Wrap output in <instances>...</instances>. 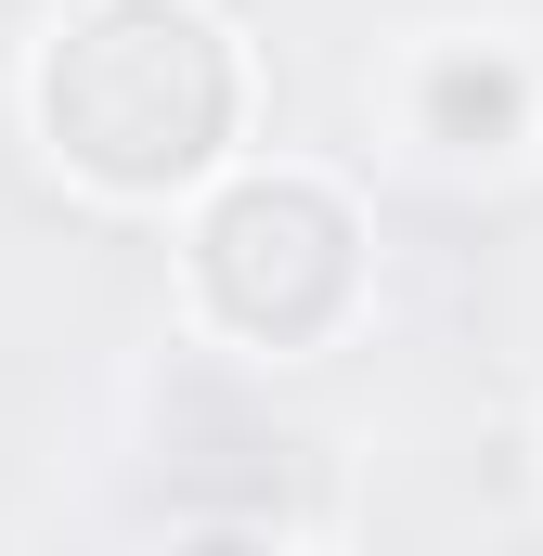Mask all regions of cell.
<instances>
[{
  "instance_id": "6da1fadb",
  "label": "cell",
  "mask_w": 543,
  "mask_h": 556,
  "mask_svg": "<svg viewBox=\"0 0 543 556\" xmlns=\"http://www.w3.org/2000/svg\"><path fill=\"white\" fill-rule=\"evenodd\" d=\"M233 117H247V65H233L220 13H194V0H78L39 52L52 168H78L117 207L194 194L233 155Z\"/></svg>"
},
{
  "instance_id": "277c9868",
  "label": "cell",
  "mask_w": 543,
  "mask_h": 556,
  "mask_svg": "<svg viewBox=\"0 0 543 556\" xmlns=\"http://www.w3.org/2000/svg\"><path fill=\"white\" fill-rule=\"evenodd\" d=\"M168 556H285V544H272V531H247V518H220V531H181Z\"/></svg>"
},
{
  "instance_id": "3957f363",
  "label": "cell",
  "mask_w": 543,
  "mask_h": 556,
  "mask_svg": "<svg viewBox=\"0 0 543 556\" xmlns=\"http://www.w3.org/2000/svg\"><path fill=\"white\" fill-rule=\"evenodd\" d=\"M414 130L440 142V155H505V142L531 130V65H518L505 39H453V52H427V78H414Z\"/></svg>"
},
{
  "instance_id": "7a4b0ae2",
  "label": "cell",
  "mask_w": 543,
  "mask_h": 556,
  "mask_svg": "<svg viewBox=\"0 0 543 556\" xmlns=\"http://www.w3.org/2000/svg\"><path fill=\"white\" fill-rule=\"evenodd\" d=\"M194 298L247 350H311L363 298V220L311 168H247L194 207Z\"/></svg>"
}]
</instances>
